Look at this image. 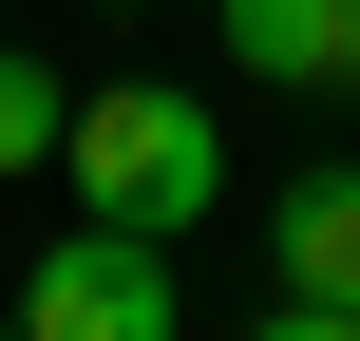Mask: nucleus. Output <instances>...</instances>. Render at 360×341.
Segmentation results:
<instances>
[{
	"mask_svg": "<svg viewBox=\"0 0 360 341\" xmlns=\"http://www.w3.org/2000/svg\"><path fill=\"white\" fill-rule=\"evenodd\" d=\"M57 171H76V209H95V228L190 247V228L228 209V114H209V95H171V76H95V95H76V133H57Z\"/></svg>",
	"mask_w": 360,
	"mask_h": 341,
	"instance_id": "f257e3e1",
	"label": "nucleus"
},
{
	"mask_svg": "<svg viewBox=\"0 0 360 341\" xmlns=\"http://www.w3.org/2000/svg\"><path fill=\"white\" fill-rule=\"evenodd\" d=\"M19 341H190V323H171V247L76 209V228L19 266Z\"/></svg>",
	"mask_w": 360,
	"mask_h": 341,
	"instance_id": "f03ea898",
	"label": "nucleus"
},
{
	"mask_svg": "<svg viewBox=\"0 0 360 341\" xmlns=\"http://www.w3.org/2000/svg\"><path fill=\"white\" fill-rule=\"evenodd\" d=\"M228 57L285 95H360V0H228Z\"/></svg>",
	"mask_w": 360,
	"mask_h": 341,
	"instance_id": "7ed1b4c3",
	"label": "nucleus"
},
{
	"mask_svg": "<svg viewBox=\"0 0 360 341\" xmlns=\"http://www.w3.org/2000/svg\"><path fill=\"white\" fill-rule=\"evenodd\" d=\"M266 266H285V304H360V171H304L266 209Z\"/></svg>",
	"mask_w": 360,
	"mask_h": 341,
	"instance_id": "20e7f679",
	"label": "nucleus"
},
{
	"mask_svg": "<svg viewBox=\"0 0 360 341\" xmlns=\"http://www.w3.org/2000/svg\"><path fill=\"white\" fill-rule=\"evenodd\" d=\"M57 133H76L57 57H19V38H0V171H57Z\"/></svg>",
	"mask_w": 360,
	"mask_h": 341,
	"instance_id": "39448f33",
	"label": "nucleus"
},
{
	"mask_svg": "<svg viewBox=\"0 0 360 341\" xmlns=\"http://www.w3.org/2000/svg\"><path fill=\"white\" fill-rule=\"evenodd\" d=\"M247 341H360V304H266Z\"/></svg>",
	"mask_w": 360,
	"mask_h": 341,
	"instance_id": "423d86ee",
	"label": "nucleus"
},
{
	"mask_svg": "<svg viewBox=\"0 0 360 341\" xmlns=\"http://www.w3.org/2000/svg\"><path fill=\"white\" fill-rule=\"evenodd\" d=\"M0 341H19V323H0Z\"/></svg>",
	"mask_w": 360,
	"mask_h": 341,
	"instance_id": "0eeeda50",
	"label": "nucleus"
}]
</instances>
